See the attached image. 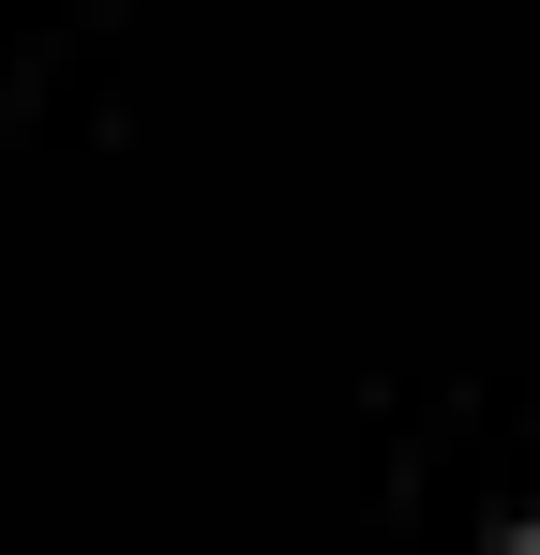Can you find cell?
Segmentation results:
<instances>
[{
	"instance_id": "1",
	"label": "cell",
	"mask_w": 540,
	"mask_h": 555,
	"mask_svg": "<svg viewBox=\"0 0 540 555\" xmlns=\"http://www.w3.org/2000/svg\"><path fill=\"white\" fill-rule=\"evenodd\" d=\"M526 555H540V526H526Z\"/></svg>"
}]
</instances>
